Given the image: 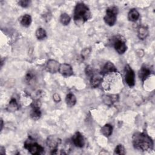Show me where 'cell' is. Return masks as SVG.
<instances>
[{"instance_id": "1", "label": "cell", "mask_w": 155, "mask_h": 155, "mask_svg": "<svg viewBox=\"0 0 155 155\" xmlns=\"http://www.w3.org/2000/svg\"><path fill=\"white\" fill-rule=\"evenodd\" d=\"M132 142L135 149L147 151L151 150L153 148V141L145 132L135 133L132 137Z\"/></svg>"}, {"instance_id": "2", "label": "cell", "mask_w": 155, "mask_h": 155, "mask_svg": "<svg viewBox=\"0 0 155 155\" xmlns=\"http://www.w3.org/2000/svg\"><path fill=\"white\" fill-rule=\"evenodd\" d=\"M91 16L90 10L84 2L78 3L74 10V21L76 25L82 24L87 21Z\"/></svg>"}, {"instance_id": "3", "label": "cell", "mask_w": 155, "mask_h": 155, "mask_svg": "<svg viewBox=\"0 0 155 155\" xmlns=\"http://www.w3.org/2000/svg\"><path fill=\"white\" fill-rule=\"evenodd\" d=\"M24 147L30 154L33 155L41 154L44 152V148L36 142L34 141L31 137H28V139L25 142Z\"/></svg>"}, {"instance_id": "4", "label": "cell", "mask_w": 155, "mask_h": 155, "mask_svg": "<svg viewBox=\"0 0 155 155\" xmlns=\"http://www.w3.org/2000/svg\"><path fill=\"white\" fill-rule=\"evenodd\" d=\"M118 13V8L116 6H111L106 9L105 15L104 20L106 24L109 26H113L115 24Z\"/></svg>"}, {"instance_id": "5", "label": "cell", "mask_w": 155, "mask_h": 155, "mask_svg": "<svg viewBox=\"0 0 155 155\" xmlns=\"http://www.w3.org/2000/svg\"><path fill=\"white\" fill-rule=\"evenodd\" d=\"M125 79L127 84L130 87H133L135 85L134 72L128 64L125 67Z\"/></svg>"}, {"instance_id": "6", "label": "cell", "mask_w": 155, "mask_h": 155, "mask_svg": "<svg viewBox=\"0 0 155 155\" xmlns=\"http://www.w3.org/2000/svg\"><path fill=\"white\" fill-rule=\"evenodd\" d=\"M61 140L56 136L51 135L49 136L46 140L47 146L51 150V151L58 150V147L61 144Z\"/></svg>"}, {"instance_id": "7", "label": "cell", "mask_w": 155, "mask_h": 155, "mask_svg": "<svg viewBox=\"0 0 155 155\" xmlns=\"http://www.w3.org/2000/svg\"><path fill=\"white\" fill-rule=\"evenodd\" d=\"M113 45L115 50L119 54H124L127 49V47L124 41H123L121 38H116V40L113 42Z\"/></svg>"}, {"instance_id": "8", "label": "cell", "mask_w": 155, "mask_h": 155, "mask_svg": "<svg viewBox=\"0 0 155 155\" xmlns=\"http://www.w3.org/2000/svg\"><path fill=\"white\" fill-rule=\"evenodd\" d=\"M58 71L64 77H70L73 74V70L71 66L65 63L60 64Z\"/></svg>"}, {"instance_id": "9", "label": "cell", "mask_w": 155, "mask_h": 155, "mask_svg": "<svg viewBox=\"0 0 155 155\" xmlns=\"http://www.w3.org/2000/svg\"><path fill=\"white\" fill-rule=\"evenodd\" d=\"M73 143L78 148H82L85 145V139L83 135L79 131L74 133L71 138Z\"/></svg>"}, {"instance_id": "10", "label": "cell", "mask_w": 155, "mask_h": 155, "mask_svg": "<svg viewBox=\"0 0 155 155\" xmlns=\"http://www.w3.org/2000/svg\"><path fill=\"white\" fill-rule=\"evenodd\" d=\"M117 71L116 67L111 62H107L101 70L100 74L101 75H106L110 73H116Z\"/></svg>"}, {"instance_id": "11", "label": "cell", "mask_w": 155, "mask_h": 155, "mask_svg": "<svg viewBox=\"0 0 155 155\" xmlns=\"http://www.w3.org/2000/svg\"><path fill=\"white\" fill-rule=\"evenodd\" d=\"M59 63L53 59H50L46 65V70L47 71L51 73H55L59 70Z\"/></svg>"}, {"instance_id": "12", "label": "cell", "mask_w": 155, "mask_h": 155, "mask_svg": "<svg viewBox=\"0 0 155 155\" xmlns=\"http://www.w3.org/2000/svg\"><path fill=\"white\" fill-rule=\"evenodd\" d=\"M151 73V71L150 68L145 65H143L142 66L140 70L139 71V78L142 82H144L150 76Z\"/></svg>"}, {"instance_id": "13", "label": "cell", "mask_w": 155, "mask_h": 155, "mask_svg": "<svg viewBox=\"0 0 155 155\" xmlns=\"http://www.w3.org/2000/svg\"><path fill=\"white\" fill-rule=\"evenodd\" d=\"M19 109V105L15 98H12L7 105L6 110L9 112H15Z\"/></svg>"}, {"instance_id": "14", "label": "cell", "mask_w": 155, "mask_h": 155, "mask_svg": "<svg viewBox=\"0 0 155 155\" xmlns=\"http://www.w3.org/2000/svg\"><path fill=\"white\" fill-rule=\"evenodd\" d=\"M140 15L136 8H131L128 13V19L131 22H136L139 18Z\"/></svg>"}, {"instance_id": "15", "label": "cell", "mask_w": 155, "mask_h": 155, "mask_svg": "<svg viewBox=\"0 0 155 155\" xmlns=\"http://www.w3.org/2000/svg\"><path fill=\"white\" fill-rule=\"evenodd\" d=\"M148 35V30L147 27L141 26L138 28L137 30V36L138 38L141 39H145Z\"/></svg>"}, {"instance_id": "16", "label": "cell", "mask_w": 155, "mask_h": 155, "mask_svg": "<svg viewBox=\"0 0 155 155\" xmlns=\"http://www.w3.org/2000/svg\"><path fill=\"white\" fill-rule=\"evenodd\" d=\"M65 102H66L67 105L68 107H72L76 103V98L73 93H70L67 94L66 96Z\"/></svg>"}, {"instance_id": "17", "label": "cell", "mask_w": 155, "mask_h": 155, "mask_svg": "<svg viewBox=\"0 0 155 155\" xmlns=\"http://www.w3.org/2000/svg\"><path fill=\"white\" fill-rule=\"evenodd\" d=\"M31 21V17L30 15L28 14H25L24 16H22L20 19L21 24L24 27H28L30 25Z\"/></svg>"}, {"instance_id": "18", "label": "cell", "mask_w": 155, "mask_h": 155, "mask_svg": "<svg viewBox=\"0 0 155 155\" xmlns=\"http://www.w3.org/2000/svg\"><path fill=\"white\" fill-rule=\"evenodd\" d=\"M101 133L105 137H109L113 132V127L110 124H105L101 129Z\"/></svg>"}, {"instance_id": "19", "label": "cell", "mask_w": 155, "mask_h": 155, "mask_svg": "<svg viewBox=\"0 0 155 155\" xmlns=\"http://www.w3.org/2000/svg\"><path fill=\"white\" fill-rule=\"evenodd\" d=\"M102 81V78L100 76L94 75L90 78V83L91 87L93 88L97 87Z\"/></svg>"}, {"instance_id": "20", "label": "cell", "mask_w": 155, "mask_h": 155, "mask_svg": "<svg viewBox=\"0 0 155 155\" xmlns=\"http://www.w3.org/2000/svg\"><path fill=\"white\" fill-rule=\"evenodd\" d=\"M117 99H118L117 95L112 94V95L106 96L104 99V101L107 105H111L113 103L116 102Z\"/></svg>"}, {"instance_id": "21", "label": "cell", "mask_w": 155, "mask_h": 155, "mask_svg": "<svg viewBox=\"0 0 155 155\" xmlns=\"http://www.w3.org/2000/svg\"><path fill=\"white\" fill-rule=\"evenodd\" d=\"M70 20H71V18H70V16L67 13H62L59 18V21H60L61 23L64 25H68L70 23Z\"/></svg>"}, {"instance_id": "22", "label": "cell", "mask_w": 155, "mask_h": 155, "mask_svg": "<svg viewBox=\"0 0 155 155\" xmlns=\"http://www.w3.org/2000/svg\"><path fill=\"white\" fill-rule=\"evenodd\" d=\"M35 35H36V37L38 39L42 40V39H44V38H46L47 33H46L45 30L44 28H39L36 31Z\"/></svg>"}, {"instance_id": "23", "label": "cell", "mask_w": 155, "mask_h": 155, "mask_svg": "<svg viewBox=\"0 0 155 155\" xmlns=\"http://www.w3.org/2000/svg\"><path fill=\"white\" fill-rule=\"evenodd\" d=\"M30 116L31 119L34 120H37L41 117V112L39 109H32Z\"/></svg>"}, {"instance_id": "24", "label": "cell", "mask_w": 155, "mask_h": 155, "mask_svg": "<svg viewBox=\"0 0 155 155\" xmlns=\"http://www.w3.org/2000/svg\"><path fill=\"white\" fill-rule=\"evenodd\" d=\"M114 154H125V150L124 147L122 144L117 145L114 151Z\"/></svg>"}, {"instance_id": "25", "label": "cell", "mask_w": 155, "mask_h": 155, "mask_svg": "<svg viewBox=\"0 0 155 155\" xmlns=\"http://www.w3.org/2000/svg\"><path fill=\"white\" fill-rule=\"evenodd\" d=\"M41 106V102L39 99H35L31 104V107L33 109H39Z\"/></svg>"}, {"instance_id": "26", "label": "cell", "mask_w": 155, "mask_h": 155, "mask_svg": "<svg viewBox=\"0 0 155 155\" xmlns=\"http://www.w3.org/2000/svg\"><path fill=\"white\" fill-rule=\"evenodd\" d=\"M34 79V75L31 73H30V72H28L27 74H26V76H25V82H27V83H30Z\"/></svg>"}, {"instance_id": "27", "label": "cell", "mask_w": 155, "mask_h": 155, "mask_svg": "<svg viewBox=\"0 0 155 155\" xmlns=\"http://www.w3.org/2000/svg\"><path fill=\"white\" fill-rule=\"evenodd\" d=\"M30 1L28 0H22V1H18L19 5H20L24 8H26V7H28L30 5Z\"/></svg>"}, {"instance_id": "28", "label": "cell", "mask_w": 155, "mask_h": 155, "mask_svg": "<svg viewBox=\"0 0 155 155\" xmlns=\"http://www.w3.org/2000/svg\"><path fill=\"white\" fill-rule=\"evenodd\" d=\"M85 73L87 76H88L90 78H91L93 76V71L92 68L88 65L85 68Z\"/></svg>"}, {"instance_id": "29", "label": "cell", "mask_w": 155, "mask_h": 155, "mask_svg": "<svg viewBox=\"0 0 155 155\" xmlns=\"http://www.w3.org/2000/svg\"><path fill=\"white\" fill-rule=\"evenodd\" d=\"M90 53V50L88 48H84L82 52H81V56H82V58H83L84 59H85V58H87L89 54Z\"/></svg>"}, {"instance_id": "30", "label": "cell", "mask_w": 155, "mask_h": 155, "mask_svg": "<svg viewBox=\"0 0 155 155\" xmlns=\"http://www.w3.org/2000/svg\"><path fill=\"white\" fill-rule=\"evenodd\" d=\"M53 99L55 102H59L61 101V97L58 93H54L53 96Z\"/></svg>"}, {"instance_id": "31", "label": "cell", "mask_w": 155, "mask_h": 155, "mask_svg": "<svg viewBox=\"0 0 155 155\" xmlns=\"http://www.w3.org/2000/svg\"><path fill=\"white\" fill-rule=\"evenodd\" d=\"M1 130H2V127H3V120L1 119Z\"/></svg>"}]
</instances>
